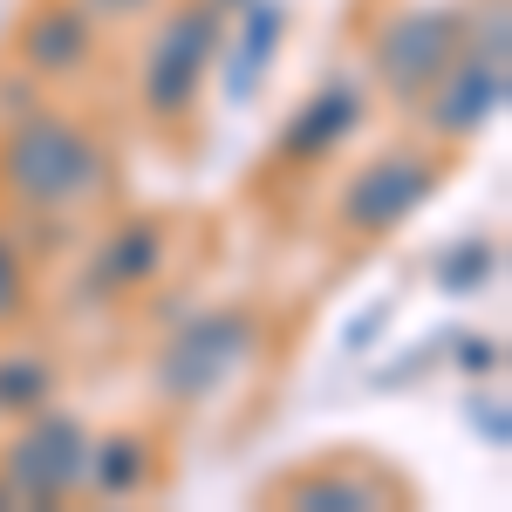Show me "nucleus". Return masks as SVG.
<instances>
[{"instance_id":"nucleus-17","label":"nucleus","mask_w":512,"mask_h":512,"mask_svg":"<svg viewBox=\"0 0 512 512\" xmlns=\"http://www.w3.org/2000/svg\"><path fill=\"white\" fill-rule=\"evenodd\" d=\"M96 21H137V14H151L158 0H82Z\"/></svg>"},{"instance_id":"nucleus-7","label":"nucleus","mask_w":512,"mask_h":512,"mask_svg":"<svg viewBox=\"0 0 512 512\" xmlns=\"http://www.w3.org/2000/svg\"><path fill=\"white\" fill-rule=\"evenodd\" d=\"M82 472H89V424L76 410H35L21 417L14 437L0 444V492L7 506H62L82 492Z\"/></svg>"},{"instance_id":"nucleus-19","label":"nucleus","mask_w":512,"mask_h":512,"mask_svg":"<svg viewBox=\"0 0 512 512\" xmlns=\"http://www.w3.org/2000/svg\"><path fill=\"white\" fill-rule=\"evenodd\" d=\"M472 417H478V431H492V444H506V410H499V396H485Z\"/></svg>"},{"instance_id":"nucleus-6","label":"nucleus","mask_w":512,"mask_h":512,"mask_svg":"<svg viewBox=\"0 0 512 512\" xmlns=\"http://www.w3.org/2000/svg\"><path fill=\"white\" fill-rule=\"evenodd\" d=\"M437 185H444V151H424V144L376 151V158L342 185V198H335V233L355 239V246H376V239H390L396 226H410Z\"/></svg>"},{"instance_id":"nucleus-13","label":"nucleus","mask_w":512,"mask_h":512,"mask_svg":"<svg viewBox=\"0 0 512 512\" xmlns=\"http://www.w3.org/2000/svg\"><path fill=\"white\" fill-rule=\"evenodd\" d=\"M62 390V362L35 342H0V424H21L48 410Z\"/></svg>"},{"instance_id":"nucleus-20","label":"nucleus","mask_w":512,"mask_h":512,"mask_svg":"<svg viewBox=\"0 0 512 512\" xmlns=\"http://www.w3.org/2000/svg\"><path fill=\"white\" fill-rule=\"evenodd\" d=\"M212 7H246V0H212Z\"/></svg>"},{"instance_id":"nucleus-11","label":"nucleus","mask_w":512,"mask_h":512,"mask_svg":"<svg viewBox=\"0 0 512 512\" xmlns=\"http://www.w3.org/2000/svg\"><path fill=\"white\" fill-rule=\"evenodd\" d=\"M362 117H369L362 89H355L349 76H328L321 89H308V96L287 110V123H280V137H274V164L321 171V164H328L355 130H362Z\"/></svg>"},{"instance_id":"nucleus-10","label":"nucleus","mask_w":512,"mask_h":512,"mask_svg":"<svg viewBox=\"0 0 512 512\" xmlns=\"http://www.w3.org/2000/svg\"><path fill=\"white\" fill-rule=\"evenodd\" d=\"M96 14L82 0H28V14L14 21V62L35 82H76L96 62Z\"/></svg>"},{"instance_id":"nucleus-8","label":"nucleus","mask_w":512,"mask_h":512,"mask_svg":"<svg viewBox=\"0 0 512 512\" xmlns=\"http://www.w3.org/2000/svg\"><path fill=\"white\" fill-rule=\"evenodd\" d=\"M260 499L287 512H376V506H410V478H396L383 458H362V451H328L315 465L287 472Z\"/></svg>"},{"instance_id":"nucleus-5","label":"nucleus","mask_w":512,"mask_h":512,"mask_svg":"<svg viewBox=\"0 0 512 512\" xmlns=\"http://www.w3.org/2000/svg\"><path fill=\"white\" fill-rule=\"evenodd\" d=\"M465 21L472 14L451 0H417V7H390L369 28V76L396 110H417V96L444 76V62L465 41Z\"/></svg>"},{"instance_id":"nucleus-15","label":"nucleus","mask_w":512,"mask_h":512,"mask_svg":"<svg viewBox=\"0 0 512 512\" xmlns=\"http://www.w3.org/2000/svg\"><path fill=\"white\" fill-rule=\"evenodd\" d=\"M492 274H499V246H492L485 233L458 239V246L437 260V287H444V294H478Z\"/></svg>"},{"instance_id":"nucleus-2","label":"nucleus","mask_w":512,"mask_h":512,"mask_svg":"<svg viewBox=\"0 0 512 512\" xmlns=\"http://www.w3.org/2000/svg\"><path fill=\"white\" fill-rule=\"evenodd\" d=\"M267 349V315L253 301H226V308H198L192 321H178L164 335V349L151 355V396L171 410H205L233 390L239 376Z\"/></svg>"},{"instance_id":"nucleus-18","label":"nucleus","mask_w":512,"mask_h":512,"mask_svg":"<svg viewBox=\"0 0 512 512\" xmlns=\"http://www.w3.org/2000/svg\"><path fill=\"white\" fill-rule=\"evenodd\" d=\"M465 369H499V342L492 335H465Z\"/></svg>"},{"instance_id":"nucleus-1","label":"nucleus","mask_w":512,"mask_h":512,"mask_svg":"<svg viewBox=\"0 0 512 512\" xmlns=\"http://www.w3.org/2000/svg\"><path fill=\"white\" fill-rule=\"evenodd\" d=\"M117 198L110 144L69 110H21L0 130V205L14 212H96Z\"/></svg>"},{"instance_id":"nucleus-16","label":"nucleus","mask_w":512,"mask_h":512,"mask_svg":"<svg viewBox=\"0 0 512 512\" xmlns=\"http://www.w3.org/2000/svg\"><path fill=\"white\" fill-rule=\"evenodd\" d=\"M35 315V280H28V253L21 239L0 226V328H21Z\"/></svg>"},{"instance_id":"nucleus-3","label":"nucleus","mask_w":512,"mask_h":512,"mask_svg":"<svg viewBox=\"0 0 512 512\" xmlns=\"http://www.w3.org/2000/svg\"><path fill=\"white\" fill-rule=\"evenodd\" d=\"M506 89H512V21H506V0H492V7H478L465 21V41L444 62V76L417 96L424 137H437L444 151L472 144L485 123H499Z\"/></svg>"},{"instance_id":"nucleus-4","label":"nucleus","mask_w":512,"mask_h":512,"mask_svg":"<svg viewBox=\"0 0 512 512\" xmlns=\"http://www.w3.org/2000/svg\"><path fill=\"white\" fill-rule=\"evenodd\" d=\"M219 35H226V7L212 0H171L158 14L144 62H137V110L151 130H178L198 117L212 69H219Z\"/></svg>"},{"instance_id":"nucleus-14","label":"nucleus","mask_w":512,"mask_h":512,"mask_svg":"<svg viewBox=\"0 0 512 512\" xmlns=\"http://www.w3.org/2000/svg\"><path fill=\"white\" fill-rule=\"evenodd\" d=\"M280 35H287V7L280 0H246V35H239L233 69H226V103H253L267 62L280 55Z\"/></svg>"},{"instance_id":"nucleus-12","label":"nucleus","mask_w":512,"mask_h":512,"mask_svg":"<svg viewBox=\"0 0 512 512\" xmlns=\"http://www.w3.org/2000/svg\"><path fill=\"white\" fill-rule=\"evenodd\" d=\"M151 472H158V444L144 431L89 437V472H82V485H89L96 499H137V492L151 485Z\"/></svg>"},{"instance_id":"nucleus-9","label":"nucleus","mask_w":512,"mask_h":512,"mask_svg":"<svg viewBox=\"0 0 512 512\" xmlns=\"http://www.w3.org/2000/svg\"><path fill=\"white\" fill-rule=\"evenodd\" d=\"M164 253H171V226L151 212H130L117 226H103L89 260H82V294L89 301H137L164 280Z\"/></svg>"}]
</instances>
